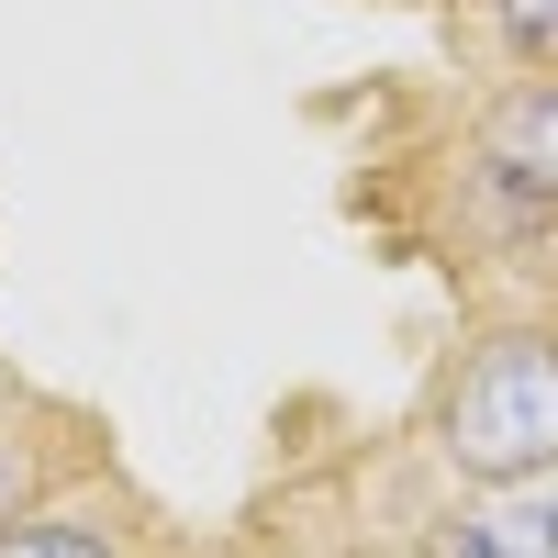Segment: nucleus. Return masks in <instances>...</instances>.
<instances>
[{"instance_id": "nucleus-2", "label": "nucleus", "mask_w": 558, "mask_h": 558, "mask_svg": "<svg viewBox=\"0 0 558 558\" xmlns=\"http://www.w3.org/2000/svg\"><path fill=\"white\" fill-rule=\"evenodd\" d=\"M0 558H168V536L112 470H89L57 502H34V514L0 525Z\"/></svg>"}, {"instance_id": "nucleus-6", "label": "nucleus", "mask_w": 558, "mask_h": 558, "mask_svg": "<svg viewBox=\"0 0 558 558\" xmlns=\"http://www.w3.org/2000/svg\"><path fill=\"white\" fill-rule=\"evenodd\" d=\"M470 23L502 68H558V0H470Z\"/></svg>"}, {"instance_id": "nucleus-3", "label": "nucleus", "mask_w": 558, "mask_h": 558, "mask_svg": "<svg viewBox=\"0 0 558 558\" xmlns=\"http://www.w3.org/2000/svg\"><path fill=\"white\" fill-rule=\"evenodd\" d=\"M413 558H558V481H470L413 525Z\"/></svg>"}, {"instance_id": "nucleus-1", "label": "nucleus", "mask_w": 558, "mask_h": 558, "mask_svg": "<svg viewBox=\"0 0 558 558\" xmlns=\"http://www.w3.org/2000/svg\"><path fill=\"white\" fill-rule=\"evenodd\" d=\"M425 458L447 481H558V313H502L436 368Z\"/></svg>"}, {"instance_id": "nucleus-5", "label": "nucleus", "mask_w": 558, "mask_h": 558, "mask_svg": "<svg viewBox=\"0 0 558 558\" xmlns=\"http://www.w3.org/2000/svg\"><path fill=\"white\" fill-rule=\"evenodd\" d=\"M89 470H101V447H89L78 413H57V402H0V525L34 514V502H57Z\"/></svg>"}, {"instance_id": "nucleus-7", "label": "nucleus", "mask_w": 558, "mask_h": 558, "mask_svg": "<svg viewBox=\"0 0 558 558\" xmlns=\"http://www.w3.org/2000/svg\"><path fill=\"white\" fill-rule=\"evenodd\" d=\"M168 558H179V547H168Z\"/></svg>"}, {"instance_id": "nucleus-4", "label": "nucleus", "mask_w": 558, "mask_h": 558, "mask_svg": "<svg viewBox=\"0 0 558 558\" xmlns=\"http://www.w3.org/2000/svg\"><path fill=\"white\" fill-rule=\"evenodd\" d=\"M470 157L514 191L558 202V68H502L470 112Z\"/></svg>"}]
</instances>
